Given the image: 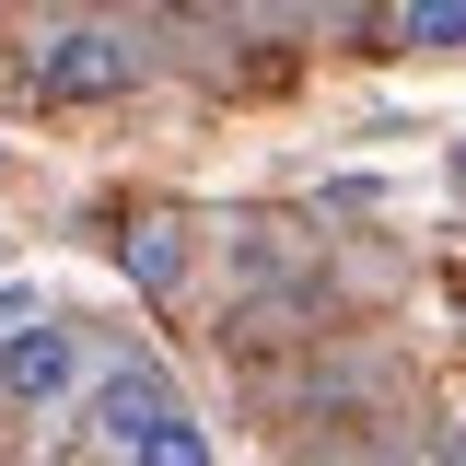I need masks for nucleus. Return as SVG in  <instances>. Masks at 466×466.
Wrapping results in <instances>:
<instances>
[{"instance_id":"1","label":"nucleus","mask_w":466,"mask_h":466,"mask_svg":"<svg viewBox=\"0 0 466 466\" xmlns=\"http://www.w3.org/2000/svg\"><path fill=\"white\" fill-rule=\"evenodd\" d=\"M140 82V35L128 24H47L35 35V94L47 106H106Z\"/></svg>"},{"instance_id":"2","label":"nucleus","mask_w":466,"mask_h":466,"mask_svg":"<svg viewBox=\"0 0 466 466\" xmlns=\"http://www.w3.org/2000/svg\"><path fill=\"white\" fill-rule=\"evenodd\" d=\"M70 385H82V327L35 315L24 339H0V397H12V408H58Z\"/></svg>"},{"instance_id":"3","label":"nucleus","mask_w":466,"mask_h":466,"mask_svg":"<svg viewBox=\"0 0 466 466\" xmlns=\"http://www.w3.org/2000/svg\"><path fill=\"white\" fill-rule=\"evenodd\" d=\"M164 420H175V397H164V373H140V361H116L106 385H94V443L106 455H140Z\"/></svg>"},{"instance_id":"4","label":"nucleus","mask_w":466,"mask_h":466,"mask_svg":"<svg viewBox=\"0 0 466 466\" xmlns=\"http://www.w3.org/2000/svg\"><path fill=\"white\" fill-rule=\"evenodd\" d=\"M175 268H187L175 222H140V233H128V280H140V291H175Z\"/></svg>"},{"instance_id":"5","label":"nucleus","mask_w":466,"mask_h":466,"mask_svg":"<svg viewBox=\"0 0 466 466\" xmlns=\"http://www.w3.org/2000/svg\"><path fill=\"white\" fill-rule=\"evenodd\" d=\"M128 466H210V431H198V420L175 408V420H164V431H152V443H140Z\"/></svg>"},{"instance_id":"6","label":"nucleus","mask_w":466,"mask_h":466,"mask_svg":"<svg viewBox=\"0 0 466 466\" xmlns=\"http://www.w3.org/2000/svg\"><path fill=\"white\" fill-rule=\"evenodd\" d=\"M408 47H466V0H420V12H397Z\"/></svg>"},{"instance_id":"7","label":"nucleus","mask_w":466,"mask_h":466,"mask_svg":"<svg viewBox=\"0 0 466 466\" xmlns=\"http://www.w3.org/2000/svg\"><path fill=\"white\" fill-rule=\"evenodd\" d=\"M455 466H466V431H455Z\"/></svg>"}]
</instances>
